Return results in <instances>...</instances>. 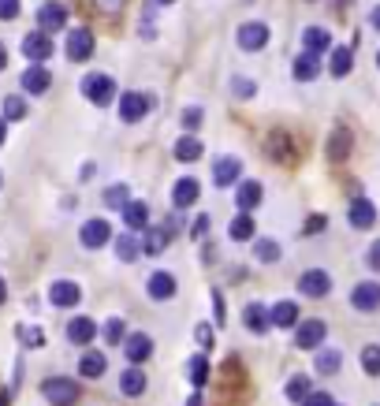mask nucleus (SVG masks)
Instances as JSON below:
<instances>
[{"mask_svg":"<svg viewBox=\"0 0 380 406\" xmlns=\"http://www.w3.org/2000/svg\"><path fill=\"white\" fill-rule=\"evenodd\" d=\"M41 395L53 402V406H75L78 399V380H68V377H48L41 384Z\"/></svg>","mask_w":380,"mask_h":406,"instance_id":"nucleus-1","label":"nucleus"},{"mask_svg":"<svg viewBox=\"0 0 380 406\" xmlns=\"http://www.w3.org/2000/svg\"><path fill=\"white\" fill-rule=\"evenodd\" d=\"M150 108H153V97H150V93L130 90V93L120 97V120H123V123H138Z\"/></svg>","mask_w":380,"mask_h":406,"instance_id":"nucleus-2","label":"nucleus"},{"mask_svg":"<svg viewBox=\"0 0 380 406\" xmlns=\"http://www.w3.org/2000/svg\"><path fill=\"white\" fill-rule=\"evenodd\" d=\"M82 93H86L93 105H108L115 97V83L108 75H86V78H82Z\"/></svg>","mask_w":380,"mask_h":406,"instance_id":"nucleus-3","label":"nucleus"},{"mask_svg":"<svg viewBox=\"0 0 380 406\" xmlns=\"http://www.w3.org/2000/svg\"><path fill=\"white\" fill-rule=\"evenodd\" d=\"M299 291L309 298H324L328 291H332V276H328L324 269H309V272L299 276Z\"/></svg>","mask_w":380,"mask_h":406,"instance_id":"nucleus-4","label":"nucleus"},{"mask_svg":"<svg viewBox=\"0 0 380 406\" xmlns=\"http://www.w3.org/2000/svg\"><path fill=\"white\" fill-rule=\"evenodd\" d=\"M324 321H302L299 328H294V347H302V350H313V347H321L324 343Z\"/></svg>","mask_w":380,"mask_h":406,"instance_id":"nucleus-5","label":"nucleus"},{"mask_svg":"<svg viewBox=\"0 0 380 406\" xmlns=\"http://www.w3.org/2000/svg\"><path fill=\"white\" fill-rule=\"evenodd\" d=\"M78 239H82V246H86V250L108 246L112 227H108V220H86V224H82V231H78Z\"/></svg>","mask_w":380,"mask_h":406,"instance_id":"nucleus-6","label":"nucleus"},{"mask_svg":"<svg viewBox=\"0 0 380 406\" xmlns=\"http://www.w3.org/2000/svg\"><path fill=\"white\" fill-rule=\"evenodd\" d=\"M53 38H48V34H41V30H34V34H26L23 38V56L26 60H34V63H41V60H48V56H53Z\"/></svg>","mask_w":380,"mask_h":406,"instance_id":"nucleus-7","label":"nucleus"},{"mask_svg":"<svg viewBox=\"0 0 380 406\" xmlns=\"http://www.w3.org/2000/svg\"><path fill=\"white\" fill-rule=\"evenodd\" d=\"M90 56H93V34H90L86 26L71 30V34H68V60L82 63V60H90Z\"/></svg>","mask_w":380,"mask_h":406,"instance_id":"nucleus-8","label":"nucleus"},{"mask_svg":"<svg viewBox=\"0 0 380 406\" xmlns=\"http://www.w3.org/2000/svg\"><path fill=\"white\" fill-rule=\"evenodd\" d=\"M78 298H82V291L71 280H56L53 287H48V302H53L56 310H71V306H78Z\"/></svg>","mask_w":380,"mask_h":406,"instance_id":"nucleus-9","label":"nucleus"},{"mask_svg":"<svg viewBox=\"0 0 380 406\" xmlns=\"http://www.w3.org/2000/svg\"><path fill=\"white\" fill-rule=\"evenodd\" d=\"M351 306H354V310H361V313H373L376 306H380V283H373V280L358 283L351 291Z\"/></svg>","mask_w":380,"mask_h":406,"instance_id":"nucleus-10","label":"nucleus"},{"mask_svg":"<svg viewBox=\"0 0 380 406\" xmlns=\"http://www.w3.org/2000/svg\"><path fill=\"white\" fill-rule=\"evenodd\" d=\"M239 45L246 53H257V48L269 45V26L265 23H242L239 26Z\"/></svg>","mask_w":380,"mask_h":406,"instance_id":"nucleus-11","label":"nucleus"},{"mask_svg":"<svg viewBox=\"0 0 380 406\" xmlns=\"http://www.w3.org/2000/svg\"><path fill=\"white\" fill-rule=\"evenodd\" d=\"M242 175V160L239 157H220L217 168H212V183L217 187H231Z\"/></svg>","mask_w":380,"mask_h":406,"instance_id":"nucleus-12","label":"nucleus"},{"mask_svg":"<svg viewBox=\"0 0 380 406\" xmlns=\"http://www.w3.org/2000/svg\"><path fill=\"white\" fill-rule=\"evenodd\" d=\"M38 23H41V34H48V30H63L68 26V8L63 4H41Z\"/></svg>","mask_w":380,"mask_h":406,"instance_id":"nucleus-13","label":"nucleus"},{"mask_svg":"<svg viewBox=\"0 0 380 406\" xmlns=\"http://www.w3.org/2000/svg\"><path fill=\"white\" fill-rule=\"evenodd\" d=\"M48 86H53V71L41 68V63H34V68L23 71V90L26 93H45Z\"/></svg>","mask_w":380,"mask_h":406,"instance_id":"nucleus-14","label":"nucleus"},{"mask_svg":"<svg viewBox=\"0 0 380 406\" xmlns=\"http://www.w3.org/2000/svg\"><path fill=\"white\" fill-rule=\"evenodd\" d=\"M168 239H172L168 224H164V227H145V235L138 242V254H160L164 246H168Z\"/></svg>","mask_w":380,"mask_h":406,"instance_id":"nucleus-15","label":"nucleus"},{"mask_svg":"<svg viewBox=\"0 0 380 406\" xmlns=\"http://www.w3.org/2000/svg\"><path fill=\"white\" fill-rule=\"evenodd\" d=\"M145 291H150V298H157V302L172 298L175 295V276L172 272H153L150 283H145Z\"/></svg>","mask_w":380,"mask_h":406,"instance_id":"nucleus-16","label":"nucleus"},{"mask_svg":"<svg viewBox=\"0 0 380 406\" xmlns=\"http://www.w3.org/2000/svg\"><path fill=\"white\" fill-rule=\"evenodd\" d=\"M197 194H202V187H197L194 179H175V187H172V205H175V209H190V205L197 202Z\"/></svg>","mask_w":380,"mask_h":406,"instance_id":"nucleus-17","label":"nucleus"},{"mask_svg":"<svg viewBox=\"0 0 380 406\" xmlns=\"http://www.w3.org/2000/svg\"><path fill=\"white\" fill-rule=\"evenodd\" d=\"M242 324H246V328H250L254 335H265V332L272 328V321H269V313H265V306H257V302H250V306H246Z\"/></svg>","mask_w":380,"mask_h":406,"instance_id":"nucleus-18","label":"nucleus"},{"mask_svg":"<svg viewBox=\"0 0 380 406\" xmlns=\"http://www.w3.org/2000/svg\"><path fill=\"white\" fill-rule=\"evenodd\" d=\"M120 392L130 395V399H135V395H145V373H142L138 365H130V369L120 373Z\"/></svg>","mask_w":380,"mask_h":406,"instance_id":"nucleus-19","label":"nucleus"},{"mask_svg":"<svg viewBox=\"0 0 380 406\" xmlns=\"http://www.w3.org/2000/svg\"><path fill=\"white\" fill-rule=\"evenodd\" d=\"M153 354V339L150 335H127V358H130V365H142L145 358Z\"/></svg>","mask_w":380,"mask_h":406,"instance_id":"nucleus-20","label":"nucleus"},{"mask_svg":"<svg viewBox=\"0 0 380 406\" xmlns=\"http://www.w3.org/2000/svg\"><path fill=\"white\" fill-rule=\"evenodd\" d=\"M93 335H97V324H93L90 317H75V321L68 324V339H71V343H78V347H86Z\"/></svg>","mask_w":380,"mask_h":406,"instance_id":"nucleus-21","label":"nucleus"},{"mask_svg":"<svg viewBox=\"0 0 380 406\" xmlns=\"http://www.w3.org/2000/svg\"><path fill=\"white\" fill-rule=\"evenodd\" d=\"M373 224H376V209H373V202L354 198V202H351V227H373Z\"/></svg>","mask_w":380,"mask_h":406,"instance_id":"nucleus-22","label":"nucleus"},{"mask_svg":"<svg viewBox=\"0 0 380 406\" xmlns=\"http://www.w3.org/2000/svg\"><path fill=\"white\" fill-rule=\"evenodd\" d=\"M105 354H97V350H86V354H82V358H78V377H86V380H97V377H101V373H105Z\"/></svg>","mask_w":380,"mask_h":406,"instance_id":"nucleus-23","label":"nucleus"},{"mask_svg":"<svg viewBox=\"0 0 380 406\" xmlns=\"http://www.w3.org/2000/svg\"><path fill=\"white\" fill-rule=\"evenodd\" d=\"M269 321L276 324V328H294V321H299V306H294V302H276L272 306V313H269Z\"/></svg>","mask_w":380,"mask_h":406,"instance_id":"nucleus-24","label":"nucleus"},{"mask_svg":"<svg viewBox=\"0 0 380 406\" xmlns=\"http://www.w3.org/2000/svg\"><path fill=\"white\" fill-rule=\"evenodd\" d=\"M302 41H306V53H309V56H317V53H324V48L332 45V34H328L324 26H306Z\"/></svg>","mask_w":380,"mask_h":406,"instance_id":"nucleus-25","label":"nucleus"},{"mask_svg":"<svg viewBox=\"0 0 380 406\" xmlns=\"http://www.w3.org/2000/svg\"><path fill=\"white\" fill-rule=\"evenodd\" d=\"M261 194H265V190H261V183L246 179V183H239V190H235V202H239V209H242V213H250V209L261 202Z\"/></svg>","mask_w":380,"mask_h":406,"instance_id":"nucleus-26","label":"nucleus"},{"mask_svg":"<svg viewBox=\"0 0 380 406\" xmlns=\"http://www.w3.org/2000/svg\"><path fill=\"white\" fill-rule=\"evenodd\" d=\"M123 220H127V227H150V205L145 202H127L123 205Z\"/></svg>","mask_w":380,"mask_h":406,"instance_id":"nucleus-27","label":"nucleus"},{"mask_svg":"<svg viewBox=\"0 0 380 406\" xmlns=\"http://www.w3.org/2000/svg\"><path fill=\"white\" fill-rule=\"evenodd\" d=\"M294 78H299V83H309V78H317L321 75V60L317 56H309V53H302L299 60H294Z\"/></svg>","mask_w":380,"mask_h":406,"instance_id":"nucleus-28","label":"nucleus"},{"mask_svg":"<svg viewBox=\"0 0 380 406\" xmlns=\"http://www.w3.org/2000/svg\"><path fill=\"white\" fill-rule=\"evenodd\" d=\"M172 153H175V160H183V165H190V160H197L205 150H202V142L197 138H179L175 145H172Z\"/></svg>","mask_w":380,"mask_h":406,"instance_id":"nucleus-29","label":"nucleus"},{"mask_svg":"<svg viewBox=\"0 0 380 406\" xmlns=\"http://www.w3.org/2000/svg\"><path fill=\"white\" fill-rule=\"evenodd\" d=\"M346 153H351V131H346V127H339V131H332V138H328V157L343 160Z\"/></svg>","mask_w":380,"mask_h":406,"instance_id":"nucleus-30","label":"nucleus"},{"mask_svg":"<svg viewBox=\"0 0 380 406\" xmlns=\"http://www.w3.org/2000/svg\"><path fill=\"white\" fill-rule=\"evenodd\" d=\"M187 365H190V369H187L190 384H194V387H205V380H209V358H205V354H194Z\"/></svg>","mask_w":380,"mask_h":406,"instance_id":"nucleus-31","label":"nucleus"},{"mask_svg":"<svg viewBox=\"0 0 380 406\" xmlns=\"http://www.w3.org/2000/svg\"><path fill=\"white\" fill-rule=\"evenodd\" d=\"M351 63H354V53H351V48H332V63H328V68H332L336 78L351 75Z\"/></svg>","mask_w":380,"mask_h":406,"instance_id":"nucleus-32","label":"nucleus"},{"mask_svg":"<svg viewBox=\"0 0 380 406\" xmlns=\"http://www.w3.org/2000/svg\"><path fill=\"white\" fill-rule=\"evenodd\" d=\"M313 365H317V373H321V377H332V373L343 365V354H339V350H321V354H317V362H313Z\"/></svg>","mask_w":380,"mask_h":406,"instance_id":"nucleus-33","label":"nucleus"},{"mask_svg":"<svg viewBox=\"0 0 380 406\" xmlns=\"http://www.w3.org/2000/svg\"><path fill=\"white\" fill-rule=\"evenodd\" d=\"M227 235H231V239H239V242H242V239H254V217H246V213L235 217V220L227 224Z\"/></svg>","mask_w":380,"mask_h":406,"instance_id":"nucleus-34","label":"nucleus"},{"mask_svg":"<svg viewBox=\"0 0 380 406\" xmlns=\"http://www.w3.org/2000/svg\"><path fill=\"white\" fill-rule=\"evenodd\" d=\"M254 257L261 265H272V261H279V246L272 239H257V246H254Z\"/></svg>","mask_w":380,"mask_h":406,"instance_id":"nucleus-35","label":"nucleus"},{"mask_svg":"<svg viewBox=\"0 0 380 406\" xmlns=\"http://www.w3.org/2000/svg\"><path fill=\"white\" fill-rule=\"evenodd\" d=\"M306 395H309V377H302V373H299V377L287 380V399L291 402H306Z\"/></svg>","mask_w":380,"mask_h":406,"instance_id":"nucleus-36","label":"nucleus"},{"mask_svg":"<svg viewBox=\"0 0 380 406\" xmlns=\"http://www.w3.org/2000/svg\"><path fill=\"white\" fill-rule=\"evenodd\" d=\"M115 257H120V261H135V257H138V239L120 235V239H115Z\"/></svg>","mask_w":380,"mask_h":406,"instance_id":"nucleus-37","label":"nucleus"},{"mask_svg":"<svg viewBox=\"0 0 380 406\" xmlns=\"http://www.w3.org/2000/svg\"><path fill=\"white\" fill-rule=\"evenodd\" d=\"M361 369L369 373V377H380V347L369 343L366 350H361Z\"/></svg>","mask_w":380,"mask_h":406,"instance_id":"nucleus-38","label":"nucleus"},{"mask_svg":"<svg viewBox=\"0 0 380 406\" xmlns=\"http://www.w3.org/2000/svg\"><path fill=\"white\" fill-rule=\"evenodd\" d=\"M269 153H272L276 160H291V150H287V135H284V131H276V135L269 138Z\"/></svg>","mask_w":380,"mask_h":406,"instance_id":"nucleus-39","label":"nucleus"},{"mask_svg":"<svg viewBox=\"0 0 380 406\" xmlns=\"http://www.w3.org/2000/svg\"><path fill=\"white\" fill-rule=\"evenodd\" d=\"M23 116H26L23 97H8V101H4V123H8V120H23Z\"/></svg>","mask_w":380,"mask_h":406,"instance_id":"nucleus-40","label":"nucleus"},{"mask_svg":"<svg viewBox=\"0 0 380 406\" xmlns=\"http://www.w3.org/2000/svg\"><path fill=\"white\" fill-rule=\"evenodd\" d=\"M101 332H105V343H112V347H115V343L123 339V321H120V317L105 321V328H101Z\"/></svg>","mask_w":380,"mask_h":406,"instance_id":"nucleus-41","label":"nucleus"},{"mask_svg":"<svg viewBox=\"0 0 380 406\" xmlns=\"http://www.w3.org/2000/svg\"><path fill=\"white\" fill-rule=\"evenodd\" d=\"M105 205H115V209H123V205H127V187H123V183L108 187V190H105Z\"/></svg>","mask_w":380,"mask_h":406,"instance_id":"nucleus-42","label":"nucleus"},{"mask_svg":"<svg viewBox=\"0 0 380 406\" xmlns=\"http://www.w3.org/2000/svg\"><path fill=\"white\" fill-rule=\"evenodd\" d=\"M202 120H205L202 108H187V112H183V127H187V131H197V127H202Z\"/></svg>","mask_w":380,"mask_h":406,"instance_id":"nucleus-43","label":"nucleus"},{"mask_svg":"<svg viewBox=\"0 0 380 406\" xmlns=\"http://www.w3.org/2000/svg\"><path fill=\"white\" fill-rule=\"evenodd\" d=\"M302 406H336V399H332V395H328V392H309Z\"/></svg>","mask_w":380,"mask_h":406,"instance_id":"nucleus-44","label":"nucleus"},{"mask_svg":"<svg viewBox=\"0 0 380 406\" xmlns=\"http://www.w3.org/2000/svg\"><path fill=\"white\" fill-rule=\"evenodd\" d=\"M194 339L209 350V347H212V328H209V324H197V328H194Z\"/></svg>","mask_w":380,"mask_h":406,"instance_id":"nucleus-45","label":"nucleus"},{"mask_svg":"<svg viewBox=\"0 0 380 406\" xmlns=\"http://www.w3.org/2000/svg\"><path fill=\"white\" fill-rule=\"evenodd\" d=\"M19 15V0H0V19H15Z\"/></svg>","mask_w":380,"mask_h":406,"instance_id":"nucleus-46","label":"nucleus"},{"mask_svg":"<svg viewBox=\"0 0 380 406\" xmlns=\"http://www.w3.org/2000/svg\"><path fill=\"white\" fill-rule=\"evenodd\" d=\"M93 4H97V8H101L105 15H115V11H120V8L127 4V0H93Z\"/></svg>","mask_w":380,"mask_h":406,"instance_id":"nucleus-47","label":"nucleus"},{"mask_svg":"<svg viewBox=\"0 0 380 406\" xmlns=\"http://www.w3.org/2000/svg\"><path fill=\"white\" fill-rule=\"evenodd\" d=\"M231 90H235L239 97H254V83H246V78H235V83H231Z\"/></svg>","mask_w":380,"mask_h":406,"instance_id":"nucleus-48","label":"nucleus"},{"mask_svg":"<svg viewBox=\"0 0 380 406\" xmlns=\"http://www.w3.org/2000/svg\"><path fill=\"white\" fill-rule=\"evenodd\" d=\"M366 261H369V269L380 272V242H373V246H369V257H366Z\"/></svg>","mask_w":380,"mask_h":406,"instance_id":"nucleus-49","label":"nucleus"},{"mask_svg":"<svg viewBox=\"0 0 380 406\" xmlns=\"http://www.w3.org/2000/svg\"><path fill=\"white\" fill-rule=\"evenodd\" d=\"M205 231H209V217H197V220H194V231H190V235H194V239H202Z\"/></svg>","mask_w":380,"mask_h":406,"instance_id":"nucleus-50","label":"nucleus"},{"mask_svg":"<svg viewBox=\"0 0 380 406\" xmlns=\"http://www.w3.org/2000/svg\"><path fill=\"white\" fill-rule=\"evenodd\" d=\"M324 224H328L324 217H313V220H306V235H313V231H321Z\"/></svg>","mask_w":380,"mask_h":406,"instance_id":"nucleus-51","label":"nucleus"},{"mask_svg":"<svg viewBox=\"0 0 380 406\" xmlns=\"http://www.w3.org/2000/svg\"><path fill=\"white\" fill-rule=\"evenodd\" d=\"M23 339H26L30 347H41V332H38V328H30V332H23Z\"/></svg>","mask_w":380,"mask_h":406,"instance_id":"nucleus-52","label":"nucleus"},{"mask_svg":"<svg viewBox=\"0 0 380 406\" xmlns=\"http://www.w3.org/2000/svg\"><path fill=\"white\" fill-rule=\"evenodd\" d=\"M369 23H373V26H376V30H380V4H376V8H373V15H369Z\"/></svg>","mask_w":380,"mask_h":406,"instance_id":"nucleus-53","label":"nucleus"},{"mask_svg":"<svg viewBox=\"0 0 380 406\" xmlns=\"http://www.w3.org/2000/svg\"><path fill=\"white\" fill-rule=\"evenodd\" d=\"M4 68H8V48L0 45V71H4Z\"/></svg>","mask_w":380,"mask_h":406,"instance_id":"nucleus-54","label":"nucleus"},{"mask_svg":"<svg viewBox=\"0 0 380 406\" xmlns=\"http://www.w3.org/2000/svg\"><path fill=\"white\" fill-rule=\"evenodd\" d=\"M4 138H8V123L0 120V145H4Z\"/></svg>","mask_w":380,"mask_h":406,"instance_id":"nucleus-55","label":"nucleus"},{"mask_svg":"<svg viewBox=\"0 0 380 406\" xmlns=\"http://www.w3.org/2000/svg\"><path fill=\"white\" fill-rule=\"evenodd\" d=\"M4 298H8V283L0 280V306H4Z\"/></svg>","mask_w":380,"mask_h":406,"instance_id":"nucleus-56","label":"nucleus"},{"mask_svg":"<svg viewBox=\"0 0 380 406\" xmlns=\"http://www.w3.org/2000/svg\"><path fill=\"white\" fill-rule=\"evenodd\" d=\"M187 406H202V392H197V395H190V402Z\"/></svg>","mask_w":380,"mask_h":406,"instance_id":"nucleus-57","label":"nucleus"},{"mask_svg":"<svg viewBox=\"0 0 380 406\" xmlns=\"http://www.w3.org/2000/svg\"><path fill=\"white\" fill-rule=\"evenodd\" d=\"M157 4H175V0H157Z\"/></svg>","mask_w":380,"mask_h":406,"instance_id":"nucleus-58","label":"nucleus"},{"mask_svg":"<svg viewBox=\"0 0 380 406\" xmlns=\"http://www.w3.org/2000/svg\"><path fill=\"white\" fill-rule=\"evenodd\" d=\"M376 68H380V53H376Z\"/></svg>","mask_w":380,"mask_h":406,"instance_id":"nucleus-59","label":"nucleus"},{"mask_svg":"<svg viewBox=\"0 0 380 406\" xmlns=\"http://www.w3.org/2000/svg\"><path fill=\"white\" fill-rule=\"evenodd\" d=\"M0 183H4V175H0Z\"/></svg>","mask_w":380,"mask_h":406,"instance_id":"nucleus-60","label":"nucleus"}]
</instances>
